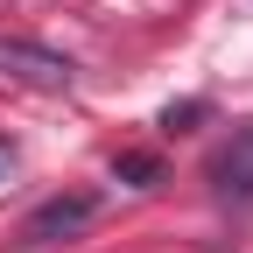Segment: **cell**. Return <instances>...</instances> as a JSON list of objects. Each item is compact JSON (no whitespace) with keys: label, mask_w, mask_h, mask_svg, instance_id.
<instances>
[{"label":"cell","mask_w":253,"mask_h":253,"mask_svg":"<svg viewBox=\"0 0 253 253\" xmlns=\"http://www.w3.org/2000/svg\"><path fill=\"white\" fill-rule=\"evenodd\" d=\"M204 183H211L232 211H246V204H253V120H232L225 148L204 162Z\"/></svg>","instance_id":"obj_2"},{"label":"cell","mask_w":253,"mask_h":253,"mask_svg":"<svg viewBox=\"0 0 253 253\" xmlns=\"http://www.w3.org/2000/svg\"><path fill=\"white\" fill-rule=\"evenodd\" d=\"M7 169H14V141L0 134V176H7Z\"/></svg>","instance_id":"obj_6"},{"label":"cell","mask_w":253,"mask_h":253,"mask_svg":"<svg viewBox=\"0 0 253 253\" xmlns=\"http://www.w3.org/2000/svg\"><path fill=\"white\" fill-rule=\"evenodd\" d=\"M113 176H120L126 190H155V183H162V162L141 155V148H120V155H113Z\"/></svg>","instance_id":"obj_4"},{"label":"cell","mask_w":253,"mask_h":253,"mask_svg":"<svg viewBox=\"0 0 253 253\" xmlns=\"http://www.w3.org/2000/svg\"><path fill=\"white\" fill-rule=\"evenodd\" d=\"M0 71L21 78V84H42V91H71V56H56L42 42H21V36H0Z\"/></svg>","instance_id":"obj_3"},{"label":"cell","mask_w":253,"mask_h":253,"mask_svg":"<svg viewBox=\"0 0 253 253\" xmlns=\"http://www.w3.org/2000/svg\"><path fill=\"white\" fill-rule=\"evenodd\" d=\"M197 120H211V99H176V106H162V134H190Z\"/></svg>","instance_id":"obj_5"},{"label":"cell","mask_w":253,"mask_h":253,"mask_svg":"<svg viewBox=\"0 0 253 253\" xmlns=\"http://www.w3.org/2000/svg\"><path fill=\"white\" fill-rule=\"evenodd\" d=\"M99 190H56V197H42L36 211L21 218V246H63V239H78L91 232V218H99Z\"/></svg>","instance_id":"obj_1"}]
</instances>
